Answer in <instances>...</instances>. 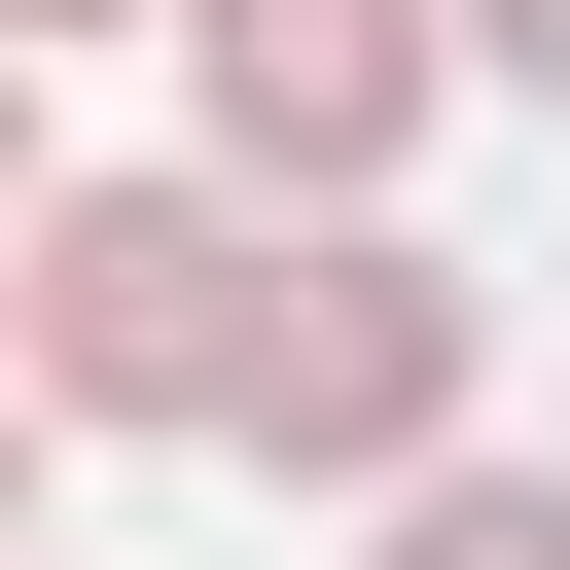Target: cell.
Instances as JSON below:
<instances>
[{"label": "cell", "mask_w": 570, "mask_h": 570, "mask_svg": "<svg viewBox=\"0 0 570 570\" xmlns=\"http://www.w3.org/2000/svg\"><path fill=\"white\" fill-rule=\"evenodd\" d=\"M249 285H285V214H214V178H36L0 392H36V428H249Z\"/></svg>", "instance_id": "6da1fadb"}, {"label": "cell", "mask_w": 570, "mask_h": 570, "mask_svg": "<svg viewBox=\"0 0 570 570\" xmlns=\"http://www.w3.org/2000/svg\"><path fill=\"white\" fill-rule=\"evenodd\" d=\"M463 392H499V285H463V249L321 214V249L249 285V463H285V499H428V463H463Z\"/></svg>", "instance_id": "7a4b0ae2"}, {"label": "cell", "mask_w": 570, "mask_h": 570, "mask_svg": "<svg viewBox=\"0 0 570 570\" xmlns=\"http://www.w3.org/2000/svg\"><path fill=\"white\" fill-rule=\"evenodd\" d=\"M178 71H214V214H392L463 0H178Z\"/></svg>", "instance_id": "3957f363"}, {"label": "cell", "mask_w": 570, "mask_h": 570, "mask_svg": "<svg viewBox=\"0 0 570 570\" xmlns=\"http://www.w3.org/2000/svg\"><path fill=\"white\" fill-rule=\"evenodd\" d=\"M392 570H570V463H428V499H392Z\"/></svg>", "instance_id": "277c9868"}, {"label": "cell", "mask_w": 570, "mask_h": 570, "mask_svg": "<svg viewBox=\"0 0 570 570\" xmlns=\"http://www.w3.org/2000/svg\"><path fill=\"white\" fill-rule=\"evenodd\" d=\"M463 71H534V107H570V0H463Z\"/></svg>", "instance_id": "5b68a950"}, {"label": "cell", "mask_w": 570, "mask_h": 570, "mask_svg": "<svg viewBox=\"0 0 570 570\" xmlns=\"http://www.w3.org/2000/svg\"><path fill=\"white\" fill-rule=\"evenodd\" d=\"M0 249H36V71H0Z\"/></svg>", "instance_id": "8992f818"}, {"label": "cell", "mask_w": 570, "mask_h": 570, "mask_svg": "<svg viewBox=\"0 0 570 570\" xmlns=\"http://www.w3.org/2000/svg\"><path fill=\"white\" fill-rule=\"evenodd\" d=\"M36 36H142V0H0V71H36Z\"/></svg>", "instance_id": "52a82bcc"}, {"label": "cell", "mask_w": 570, "mask_h": 570, "mask_svg": "<svg viewBox=\"0 0 570 570\" xmlns=\"http://www.w3.org/2000/svg\"><path fill=\"white\" fill-rule=\"evenodd\" d=\"M0 570H36V392H0Z\"/></svg>", "instance_id": "ba28073f"}, {"label": "cell", "mask_w": 570, "mask_h": 570, "mask_svg": "<svg viewBox=\"0 0 570 570\" xmlns=\"http://www.w3.org/2000/svg\"><path fill=\"white\" fill-rule=\"evenodd\" d=\"M36 570H71V534H36Z\"/></svg>", "instance_id": "9c48e42d"}]
</instances>
